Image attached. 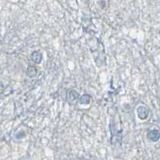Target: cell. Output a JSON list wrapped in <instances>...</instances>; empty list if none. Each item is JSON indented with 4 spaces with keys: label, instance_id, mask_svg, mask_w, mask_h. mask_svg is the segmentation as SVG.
I'll use <instances>...</instances> for the list:
<instances>
[{
    "label": "cell",
    "instance_id": "obj_1",
    "mask_svg": "<svg viewBox=\"0 0 160 160\" xmlns=\"http://www.w3.org/2000/svg\"><path fill=\"white\" fill-rule=\"evenodd\" d=\"M137 111V115L139 119L141 120H146L148 118L150 114V111L146 106L140 105L138 106L136 109Z\"/></svg>",
    "mask_w": 160,
    "mask_h": 160
},
{
    "label": "cell",
    "instance_id": "obj_2",
    "mask_svg": "<svg viewBox=\"0 0 160 160\" xmlns=\"http://www.w3.org/2000/svg\"><path fill=\"white\" fill-rule=\"evenodd\" d=\"M79 98V95L75 90H71L68 92L67 95V100L70 104L75 103Z\"/></svg>",
    "mask_w": 160,
    "mask_h": 160
},
{
    "label": "cell",
    "instance_id": "obj_3",
    "mask_svg": "<svg viewBox=\"0 0 160 160\" xmlns=\"http://www.w3.org/2000/svg\"><path fill=\"white\" fill-rule=\"evenodd\" d=\"M148 137L151 142H158L160 138V134L159 130L158 129H152L148 132Z\"/></svg>",
    "mask_w": 160,
    "mask_h": 160
},
{
    "label": "cell",
    "instance_id": "obj_4",
    "mask_svg": "<svg viewBox=\"0 0 160 160\" xmlns=\"http://www.w3.org/2000/svg\"><path fill=\"white\" fill-rule=\"evenodd\" d=\"M31 58L33 62H35L36 64L41 63V62H42V53L36 51H33L32 54H31Z\"/></svg>",
    "mask_w": 160,
    "mask_h": 160
},
{
    "label": "cell",
    "instance_id": "obj_5",
    "mask_svg": "<svg viewBox=\"0 0 160 160\" xmlns=\"http://www.w3.org/2000/svg\"><path fill=\"white\" fill-rule=\"evenodd\" d=\"M91 95L88 94H84L80 98H78V102L81 105H88L91 102Z\"/></svg>",
    "mask_w": 160,
    "mask_h": 160
},
{
    "label": "cell",
    "instance_id": "obj_6",
    "mask_svg": "<svg viewBox=\"0 0 160 160\" xmlns=\"http://www.w3.org/2000/svg\"><path fill=\"white\" fill-rule=\"evenodd\" d=\"M38 74V70L34 66H28V68H27V75L30 78H33V77H35Z\"/></svg>",
    "mask_w": 160,
    "mask_h": 160
},
{
    "label": "cell",
    "instance_id": "obj_7",
    "mask_svg": "<svg viewBox=\"0 0 160 160\" xmlns=\"http://www.w3.org/2000/svg\"><path fill=\"white\" fill-rule=\"evenodd\" d=\"M25 136H26V133H25V131H18V132H17L16 135H15L16 138H24Z\"/></svg>",
    "mask_w": 160,
    "mask_h": 160
}]
</instances>
